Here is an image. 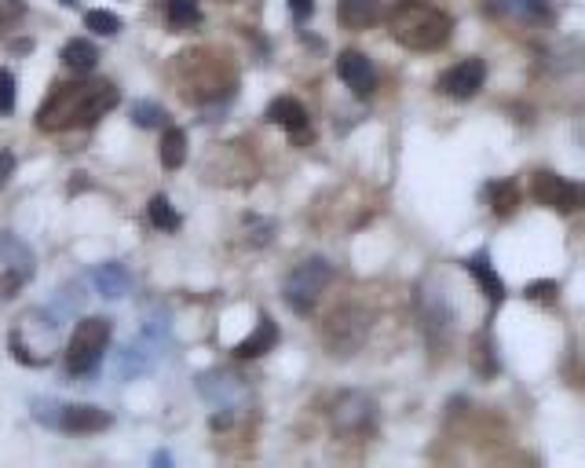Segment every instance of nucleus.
Here are the masks:
<instances>
[{"label":"nucleus","instance_id":"f257e3e1","mask_svg":"<svg viewBox=\"0 0 585 468\" xmlns=\"http://www.w3.org/2000/svg\"><path fill=\"white\" fill-rule=\"evenodd\" d=\"M117 92L103 77H85V81H63L48 92V99L37 110V128L41 132H70V128L96 125L99 117L117 107Z\"/></svg>","mask_w":585,"mask_h":468},{"label":"nucleus","instance_id":"f03ea898","mask_svg":"<svg viewBox=\"0 0 585 468\" xmlns=\"http://www.w3.org/2000/svg\"><path fill=\"white\" fill-rule=\"evenodd\" d=\"M388 30L410 52H439L454 37V19L428 0H399L388 11Z\"/></svg>","mask_w":585,"mask_h":468},{"label":"nucleus","instance_id":"7ed1b4c3","mask_svg":"<svg viewBox=\"0 0 585 468\" xmlns=\"http://www.w3.org/2000/svg\"><path fill=\"white\" fill-rule=\"evenodd\" d=\"M114 337L107 315H88L77 322L74 337L66 344V373L70 377H92L99 370V362L107 355V344Z\"/></svg>","mask_w":585,"mask_h":468},{"label":"nucleus","instance_id":"20e7f679","mask_svg":"<svg viewBox=\"0 0 585 468\" xmlns=\"http://www.w3.org/2000/svg\"><path fill=\"white\" fill-rule=\"evenodd\" d=\"M33 417H37V421H44L48 428L70 432V436H92V432H107V428L114 425V417H110L103 406L48 403V399H37V403H33Z\"/></svg>","mask_w":585,"mask_h":468},{"label":"nucleus","instance_id":"39448f33","mask_svg":"<svg viewBox=\"0 0 585 468\" xmlns=\"http://www.w3.org/2000/svg\"><path fill=\"white\" fill-rule=\"evenodd\" d=\"M165 348H169V322H165V315H158V319L143 322V330H139L136 341H128L125 348H121V355H117V373H121L125 381L143 377V373H150L158 366Z\"/></svg>","mask_w":585,"mask_h":468},{"label":"nucleus","instance_id":"423d86ee","mask_svg":"<svg viewBox=\"0 0 585 468\" xmlns=\"http://www.w3.org/2000/svg\"><path fill=\"white\" fill-rule=\"evenodd\" d=\"M330 282H333L330 260L311 256V260H304V264L293 267V271L286 275V282H282V297H286V304L297 311V315H311Z\"/></svg>","mask_w":585,"mask_h":468},{"label":"nucleus","instance_id":"0eeeda50","mask_svg":"<svg viewBox=\"0 0 585 468\" xmlns=\"http://www.w3.org/2000/svg\"><path fill=\"white\" fill-rule=\"evenodd\" d=\"M22 330H30L33 337H19V333H11L8 344H11V355L22 362V366H44V362L52 359L55 351V337H59V319H55V311H33V315H22L19 319Z\"/></svg>","mask_w":585,"mask_h":468},{"label":"nucleus","instance_id":"6e6552de","mask_svg":"<svg viewBox=\"0 0 585 468\" xmlns=\"http://www.w3.org/2000/svg\"><path fill=\"white\" fill-rule=\"evenodd\" d=\"M37 275V256L19 234L0 231V297H19Z\"/></svg>","mask_w":585,"mask_h":468},{"label":"nucleus","instance_id":"1a4fd4ad","mask_svg":"<svg viewBox=\"0 0 585 468\" xmlns=\"http://www.w3.org/2000/svg\"><path fill=\"white\" fill-rule=\"evenodd\" d=\"M373 428H377V406H373L370 395L344 392L341 399L333 403V432L341 439L373 436Z\"/></svg>","mask_w":585,"mask_h":468},{"label":"nucleus","instance_id":"9d476101","mask_svg":"<svg viewBox=\"0 0 585 468\" xmlns=\"http://www.w3.org/2000/svg\"><path fill=\"white\" fill-rule=\"evenodd\" d=\"M531 194L545 209H556V213H578L582 209V183L567 180V176H556V172H534Z\"/></svg>","mask_w":585,"mask_h":468},{"label":"nucleus","instance_id":"9b49d317","mask_svg":"<svg viewBox=\"0 0 585 468\" xmlns=\"http://www.w3.org/2000/svg\"><path fill=\"white\" fill-rule=\"evenodd\" d=\"M198 392H202L216 410H227L231 417H234V410L249 399V388L242 384V377H234V373H224V370L202 373V377H198Z\"/></svg>","mask_w":585,"mask_h":468},{"label":"nucleus","instance_id":"f8f14e48","mask_svg":"<svg viewBox=\"0 0 585 468\" xmlns=\"http://www.w3.org/2000/svg\"><path fill=\"white\" fill-rule=\"evenodd\" d=\"M487 81V63L483 59H465V63L450 66L447 74L439 77V92H447L450 99H472Z\"/></svg>","mask_w":585,"mask_h":468},{"label":"nucleus","instance_id":"ddd939ff","mask_svg":"<svg viewBox=\"0 0 585 468\" xmlns=\"http://www.w3.org/2000/svg\"><path fill=\"white\" fill-rule=\"evenodd\" d=\"M337 74H341L344 85L355 92V96H370L373 88H377V70H373V63L366 59L362 52H355V48H348V52H341V59H337Z\"/></svg>","mask_w":585,"mask_h":468},{"label":"nucleus","instance_id":"4468645a","mask_svg":"<svg viewBox=\"0 0 585 468\" xmlns=\"http://www.w3.org/2000/svg\"><path fill=\"white\" fill-rule=\"evenodd\" d=\"M267 121L278 125V128H286L289 136L308 139V110H304L300 99H293V96L271 99V107H267Z\"/></svg>","mask_w":585,"mask_h":468},{"label":"nucleus","instance_id":"2eb2a0df","mask_svg":"<svg viewBox=\"0 0 585 468\" xmlns=\"http://www.w3.org/2000/svg\"><path fill=\"white\" fill-rule=\"evenodd\" d=\"M92 286H96L99 297L107 300H121L128 297V289H132V271L125 264H117V260H107V264L92 267Z\"/></svg>","mask_w":585,"mask_h":468},{"label":"nucleus","instance_id":"dca6fc26","mask_svg":"<svg viewBox=\"0 0 585 468\" xmlns=\"http://www.w3.org/2000/svg\"><path fill=\"white\" fill-rule=\"evenodd\" d=\"M278 344V326L271 315H260L253 326V333L245 337L242 344H234V359H256V355H264Z\"/></svg>","mask_w":585,"mask_h":468},{"label":"nucleus","instance_id":"f3484780","mask_svg":"<svg viewBox=\"0 0 585 468\" xmlns=\"http://www.w3.org/2000/svg\"><path fill=\"white\" fill-rule=\"evenodd\" d=\"M337 19L348 30H366L381 19V0H337Z\"/></svg>","mask_w":585,"mask_h":468},{"label":"nucleus","instance_id":"a211bd4d","mask_svg":"<svg viewBox=\"0 0 585 468\" xmlns=\"http://www.w3.org/2000/svg\"><path fill=\"white\" fill-rule=\"evenodd\" d=\"M465 271L468 275H476V282L483 286V293H487L490 304H501L505 300V282L498 278V271L490 267V256L487 253H476L465 260Z\"/></svg>","mask_w":585,"mask_h":468},{"label":"nucleus","instance_id":"6ab92c4d","mask_svg":"<svg viewBox=\"0 0 585 468\" xmlns=\"http://www.w3.org/2000/svg\"><path fill=\"white\" fill-rule=\"evenodd\" d=\"M63 63L74 70V74H92L99 63V48L88 37H74V41L63 44Z\"/></svg>","mask_w":585,"mask_h":468},{"label":"nucleus","instance_id":"aec40b11","mask_svg":"<svg viewBox=\"0 0 585 468\" xmlns=\"http://www.w3.org/2000/svg\"><path fill=\"white\" fill-rule=\"evenodd\" d=\"M498 8L516 15L520 22H549L553 19V0H498Z\"/></svg>","mask_w":585,"mask_h":468},{"label":"nucleus","instance_id":"412c9836","mask_svg":"<svg viewBox=\"0 0 585 468\" xmlns=\"http://www.w3.org/2000/svg\"><path fill=\"white\" fill-rule=\"evenodd\" d=\"M183 161H187V132L183 128H165V136H161V165L176 172Z\"/></svg>","mask_w":585,"mask_h":468},{"label":"nucleus","instance_id":"4be33fe9","mask_svg":"<svg viewBox=\"0 0 585 468\" xmlns=\"http://www.w3.org/2000/svg\"><path fill=\"white\" fill-rule=\"evenodd\" d=\"M172 30H198L202 26V4L198 0H169Z\"/></svg>","mask_w":585,"mask_h":468},{"label":"nucleus","instance_id":"5701e85b","mask_svg":"<svg viewBox=\"0 0 585 468\" xmlns=\"http://www.w3.org/2000/svg\"><path fill=\"white\" fill-rule=\"evenodd\" d=\"M520 187L512 180H501V183H490V209L498 216H512L516 213V205H520Z\"/></svg>","mask_w":585,"mask_h":468},{"label":"nucleus","instance_id":"b1692460","mask_svg":"<svg viewBox=\"0 0 585 468\" xmlns=\"http://www.w3.org/2000/svg\"><path fill=\"white\" fill-rule=\"evenodd\" d=\"M147 220L158 227V231H176V227H180V213L172 209V202L165 198V194H154V198H150Z\"/></svg>","mask_w":585,"mask_h":468},{"label":"nucleus","instance_id":"393cba45","mask_svg":"<svg viewBox=\"0 0 585 468\" xmlns=\"http://www.w3.org/2000/svg\"><path fill=\"white\" fill-rule=\"evenodd\" d=\"M132 121H136L139 128H161L169 121V114H165V107H158V103H136V107H132Z\"/></svg>","mask_w":585,"mask_h":468},{"label":"nucleus","instance_id":"a878e982","mask_svg":"<svg viewBox=\"0 0 585 468\" xmlns=\"http://www.w3.org/2000/svg\"><path fill=\"white\" fill-rule=\"evenodd\" d=\"M85 26H88V30L103 33V37H110V33H121V19H117V15H110V11H88Z\"/></svg>","mask_w":585,"mask_h":468},{"label":"nucleus","instance_id":"bb28decb","mask_svg":"<svg viewBox=\"0 0 585 468\" xmlns=\"http://www.w3.org/2000/svg\"><path fill=\"white\" fill-rule=\"evenodd\" d=\"M22 19H26V4L22 0H0V30H11Z\"/></svg>","mask_w":585,"mask_h":468},{"label":"nucleus","instance_id":"cd10ccee","mask_svg":"<svg viewBox=\"0 0 585 468\" xmlns=\"http://www.w3.org/2000/svg\"><path fill=\"white\" fill-rule=\"evenodd\" d=\"M11 110H15V74L0 70V114H11Z\"/></svg>","mask_w":585,"mask_h":468},{"label":"nucleus","instance_id":"c85d7f7f","mask_svg":"<svg viewBox=\"0 0 585 468\" xmlns=\"http://www.w3.org/2000/svg\"><path fill=\"white\" fill-rule=\"evenodd\" d=\"M556 293H560V286H556L553 278H545V282H531V286L523 289V297L527 300H553Z\"/></svg>","mask_w":585,"mask_h":468},{"label":"nucleus","instance_id":"c756f323","mask_svg":"<svg viewBox=\"0 0 585 468\" xmlns=\"http://www.w3.org/2000/svg\"><path fill=\"white\" fill-rule=\"evenodd\" d=\"M11 172H15V154H11V150H0V187L11 180Z\"/></svg>","mask_w":585,"mask_h":468},{"label":"nucleus","instance_id":"7c9ffc66","mask_svg":"<svg viewBox=\"0 0 585 468\" xmlns=\"http://www.w3.org/2000/svg\"><path fill=\"white\" fill-rule=\"evenodd\" d=\"M289 11H293L297 19H311V11H315V4H311V0H289Z\"/></svg>","mask_w":585,"mask_h":468},{"label":"nucleus","instance_id":"2f4dec72","mask_svg":"<svg viewBox=\"0 0 585 468\" xmlns=\"http://www.w3.org/2000/svg\"><path fill=\"white\" fill-rule=\"evenodd\" d=\"M59 4H66V8H74V4H77V0H59Z\"/></svg>","mask_w":585,"mask_h":468}]
</instances>
